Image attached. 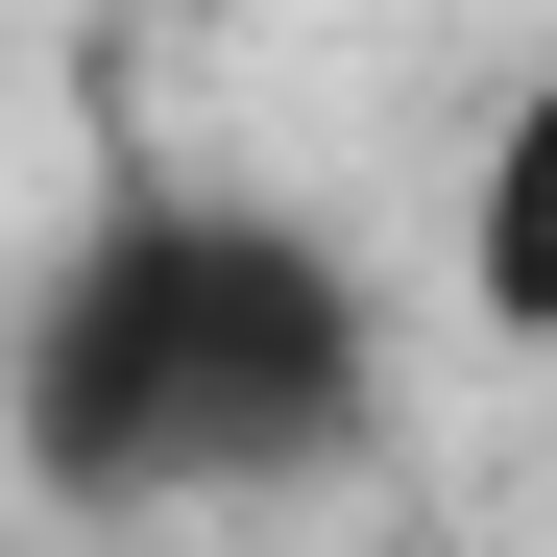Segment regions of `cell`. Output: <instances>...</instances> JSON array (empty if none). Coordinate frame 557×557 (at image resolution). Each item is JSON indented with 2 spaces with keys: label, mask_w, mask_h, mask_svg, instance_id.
Listing matches in <instances>:
<instances>
[{
  "label": "cell",
  "mask_w": 557,
  "mask_h": 557,
  "mask_svg": "<svg viewBox=\"0 0 557 557\" xmlns=\"http://www.w3.org/2000/svg\"><path fill=\"white\" fill-rule=\"evenodd\" d=\"M0 388H25L49 509H267V485H315V460L388 436V315H363V267L292 195L122 170L49 243Z\"/></svg>",
  "instance_id": "cell-1"
},
{
  "label": "cell",
  "mask_w": 557,
  "mask_h": 557,
  "mask_svg": "<svg viewBox=\"0 0 557 557\" xmlns=\"http://www.w3.org/2000/svg\"><path fill=\"white\" fill-rule=\"evenodd\" d=\"M460 315H485V339H557V49L509 73L485 170H460Z\"/></svg>",
  "instance_id": "cell-2"
}]
</instances>
